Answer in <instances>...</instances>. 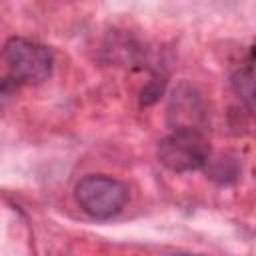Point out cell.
I'll return each instance as SVG.
<instances>
[{"mask_svg":"<svg viewBox=\"0 0 256 256\" xmlns=\"http://www.w3.org/2000/svg\"><path fill=\"white\" fill-rule=\"evenodd\" d=\"M78 206L96 220H110L122 212L128 202V188L124 182L104 176H84L74 190Z\"/></svg>","mask_w":256,"mask_h":256,"instance_id":"cell-1","label":"cell"},{"mask_svg":"<svg viewBox=\"0 0 256 256\" xmlns=\"http://www.w3.org/2000/svg\"><path fill=\"white\" fill-rule=\"evenodd\" d=\"M252 96H254V98H256V88H254V92H252Z\"/></svg>","mask_w":256,"mask_h":256,"instance_id":"cell-5","label":"cell"},{"mask_svg":"<svg viewBox=\"0 0 256 256\" xmlns=\"http://www.w3.org/2000/svg\"><path fill=\"white\" fill-rule=\"evenodd\" d=\"M156 154L160 164L172 172L200 170L210 160L208 144L196 130H174L158 142Z\"/></svg>","mask_w":256,"mask_h":256,"instance_id":"cell-3","label":"cell"},{"mask_svg":"<svg viewBox=\"0 0 256 256\" xmlns=\"http://www.w3.org/2000/svg\"><path fill=\"white\" fill-rule=\"evenodd\" d=\"M178 256H184V254H178Z\"/></svg>","mask_w":256,"mask_h":256,"instance_id":"cell-6","label":"cell"},{"mask_svg":"<svg viewBox=\"0 0 256 256\" xmlns=\"http://www.w3.org/2000/svg\"><path fill=\"white\" fill-rule=\"evenodd\" d=\"M210 178L222 182V184H228L232 180L238 178V164L236 160H230V158H218L212 162V168H210Z\"/></svg>","mask_w":256,"mask_h":256,"instance_id":"cell-4","label":"cell"},{"mask_svg":"<svg viewBox=\"0 0 256 256\" xmlns=\"http://www.w3.org/2000/svg\"><path fill=\"white\" fill-rule=\"evenodd\" d=\"M8 74L18 84H38L52 72L54 58L50 50L28 38H10L4 46Z\"/></svg>","mask_w":256,"mask_h":256,"instance_id":"cell-2","label":"cell"}]
</instances>
